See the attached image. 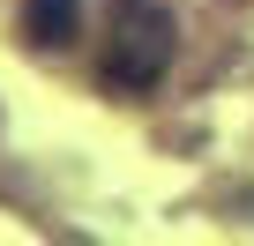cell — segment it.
<instances>
[{"label":"cell","mask_w":254,"mask_h":246,"mask_svg":"<svg viewBox=\"0 0 254 246\" xmlns=\"http://www.w3.org/2000/svg\"><path fill=\"white\" fill-rule=\"evenodd\" d=\"M23 38L38 52H67L82 38V0H23Z\"/></svg>","instance_id":"cell-2"},{"label":"cell","mask_w":254,"mask_h":246,"mask_svg":"<svg viewBox=\"0 0 254 246\" xmlns=\"http://www.w3.org/2000/svg\"><path fill=\"white\" fill-rule=\"evenodd\" d=\"M105 23H112L105 90H127V97L157 90V75L172 67V45H180L172 8H165V0H112V8H105Z\"/></svg>","instance_id":"cell-1"}]
</instances>
